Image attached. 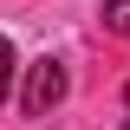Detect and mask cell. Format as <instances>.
I'll list each match as a JSON object with an SVG mask.
<instances>
[{"instance_id": "1", "label": "cell", "mask_w": 130, "mask_h": 130, "mask_svg": "<svg viewBox=\"0 0 130 130\" xmlns=\"http://www.w3.org/2000/svg\"><path fill=\"white\" fill-rule=\"evenodd\" d=\"M65 91H72V72H65V65H59V59L46 52V59H39V65L26 72V91H20V111H26V117H52V111L65 104Z\"/></svg>"}, {"instance_id": "2", "label": "cell", "mask_w": 130, "mask_h": 130, "mask_svg": "<svg viewBox=\"0 0 130 130\" xmlns=\"http://www.w3.org/2000/svg\"><path fill=\"white\" fill-rule=\"evenodd\" d=\"M104 32H130V0H104Z\"/></svg>"}, {"instance_id": "3", "label": "cell", "mask_w": 130, "mask_h": 130, "mask_svg": "<svg viewBox=\"0 0 130 130\" xmlns=\"http://www.w3.org/2000/svg\"><path fill=\"white\" fill-rule=\"evenodd\" d=\"M124 104H130V85H124Z\"/></svg>"}, {"instance_id": "4", "label": "cell", "mask_w": 130, "mask_h": 130, "mask_svg": "<svg viewBox=\"0 0 130 130\" xmlns=\"http://www.w3.org/2000/svg\"><path fill=\"white\" fill-rule=\"evenodd\" d=\"M124 130H130V124H124Z\"/></svg>"}]
</instances>
